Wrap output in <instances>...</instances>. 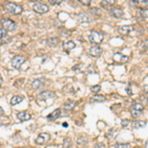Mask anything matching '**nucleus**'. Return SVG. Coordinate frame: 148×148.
<instances>
[{
  "label": "nucleus",
  "mask_w": 148,
  "mask_h": 148,
  "mask_svg": "<svg viewBox=\"0 0 148 148\" xmlns=\"http://www.w3.org/2000/svg\"><path fill=\"white\" fill-rule=\"evenodd\" d=\"M6 35H7L6 31L3 30V29H0V39H3V38H5Z\"/></svg>",
  "instance_id": "obj_30"
},
{
  "label": "nucleus",
  "mask_w": 148,
  "mask_h": 148,
  "mask_svg": "<svg viewBox=\"0 0 148 148\" xmlns=\"http://www.w3.org/2000/svg\"><path fill=\"white\" fill-rule=\"evenodd\" d=\"M132 109L135 110V111H143L144 110V107H143V105L139 104V103H133L132 104Z\"/></svg>",
  "instance_id": "obj_23"
},
{
  "label": "nucleus",
  "mask_w": 148,
  "mask_h": 148,
  "mask_svg": "<svg viewBox=\"0 0 148 148\" xmlns=\"http://www.w3.org/2000/svg\"><path fill=\"white\" fill-rule=\"evenodd\" d=\"M17 118H19L21 122H25V120H30L31 116L29 115L28 113H26V112H20V113H18Z\"/></svg>",
  "instance_id": "obj_15"
},
{
  "label": "nucleus",
  "mask_w": 148,
  "mask_h": 148,
  "mask_svg": "<svg viewBox=\"0 0 148 148\" xmlns=\"http://www.w3.org/2000/svg\"><path fill=\"white\" fill-rule=\"evenodd\" d=\"M91 91L94 92V93H98V92L101 91V86L100 85H94V86L91 87Z\"/></svg>",
  "instance_id": "obj_26"
},
{
  "label": "nucleus",
  "mask_w": 148,
  "mask_h": 148,
  "mask_svg": "<svg viewBox=\"0 0 148 148\" xmlns=\"http://www.w3.org/2000/svg\"><path fill=\"white\" fill-rule=\"evenodd\" d=\"M106 101V97L105 96H102V95H96V96H93L91 99H90V102L91 103H95V102H104Z\"/></svg>",
  "instance_id": "obj_20"
},
{
  "label": "nucleus",
  "mask_w": 148,
  "mask_h": 148,
  "mask_svg": "<svg viewBox=\"0 0 148 148\" xmlns=\"http://www.w3.org/2000/svg\"><path fill=\"white\" fill-rule=\"evenodd\" d=\"M76 46L75 42H73L72 41H67L63 42V48L64 50H71Z\"/></svg>",
  "instance_id": "obj_17"
},
{
  "label": "nucleus",
  "mask_w": 148,
  "mask_h": 148,
  "mask_svg": "<svg viewBox=\"0 0 148 148\" xmlns=\"http://www.w3.org/2000/svg\"><path fill=\"white\" fill-rule=\"evenodd\" d=\"M140 14H141V16H142L143 18H147V16H148L147 9H141V10H140Z\"/></svg>",
  "instance_id": "obj_29"
},
{
  "label": "nucleus",
  "mask_w": 148,
  "mask_h": 148,
  "mask_svg": "<svg viewBox=\"0 0 148 148\" xmlns=\"http://www.w3.org/2000/svg\"><path fill=\"white\" fill-rule=\"evenodd\" d=\"M141 112L140 111H135V110H132V112H131V115L133 118H138V116H141Z\"/></svg>",
  "instance_id": "obj_28"
},
{
  "label": "nucleus",
  "mask_w": 148,
  "mask_h": 148,
  "mask_svg": "<svg viewBox=\"0 0 148 148\" xmlns=\"http://www.w3.org/2000/svg\"><path fill=\"white\" fill-rule=\"evenodd\" d=\"M113 59H114V61L118 62V63H124V62H126L127 60H128V57L122 54V53L116 52L114 54Z\"/></svg>",
  "instance_id": "obj_7"
},
{
  "label": "nucleus",
  "mask_w": 148,
  "mask_h": 148,
  "mask_svg": "<svg viewBox=\"0 0 148 148\" xmlns=\"http://www.w3.org/2000/svg\"><path fill=\"white\" fill-rule=\"evenodd\" d=\"M128 147L129 145L127 143H118L115 146V148H128Z\"/></svg>",
  "instance_id": "obj_27"
},
{
  "label": "nucleus",
  "mask_w": 148,
  "mask_h": 148,
  "mask_svg": "<svg viewBox=\"0 0 148 148\" xmlns=\"http://www.w3.org/2000/svg\"><path fill=\"white\" fill-rule=\"evenodd\" d=\"M146 125V122H143V120H134L132 122V127L133 128H142Z\"/></svg>",
  "instance_id": "obj_19"
},
{
  "label": "nucleus",
  "mask_w": 148,
  "mask_h": 148,
  "mask_svg": "<svg viewBox=\"0 0 148 148\" xmlns=\"http://www.w3.org/2000/svg\"><path fill=\"white\" fill-rule=\"evenodd\" d=\"M1 115H3V109L0 107V116H1Z\"/></svg>",
  "instance_id": "obj_36"
},
{
  "label": "nucleus",
  "mask_w": 148,
  "mask_h": 148,
  "mask_svg": "<svg viewBox=\"0 0 148 148\" xmlns=\"http://www.w3.org/2000/svg\"><path fill=\"white\" fill-rule=\"evenodd\" d=\"M61 0H49V3L50 4H52V5H58V4H60L61 3Z\"/></svg>",
  "instance_id": "obj_32"
},
{
  "label": "nucleus",
  "mask_w": 148,
  "mask_h": 148,
  "mask_svg": "<svg viewBox=\"0 0 148 148\" xmlns=\"http://www.w3.org/2000/svg\"><path fill=\"white\" fill-rule=\"evenodd\" d=\"M5 7H6V9H7V11H9L10 13L15 14V15L21 14V13L23 12V8H22L21 6L18 5V4L12 3V2H8V3H6Z\"/></svg>",
  "instance_id": "obj_1"
},
{
  "label": "nucleus",
  "mask_w": 148,
  "mask_h": 148,
  "mask_svg": "<svg viewBox=\"0 0 148 148\" xmlns=\"http://www.w3.org/2000/svg\"><path fill=\"white\" fill-rule=\"evenodd\" d=\"M114 3H115V1H111V0H104V1L101 2V5H102V7H104V8H108V7H111Z\"/></svg>",
  "instance_id": "obj_22"
},
{
  "label": "nucleus",
  "mask_w": 148,
  "mask_h": 148,
  "mask_svg": "<svg viewBox=\"0 0 148 148\" xmlns=\"http://www.w3.org/2000/svg\"><path fill=\"white\" fill-rule=\"evenodd\" d=\"M87 142H88V140H87L86 137H80L79 139L77 140V145L78 146H83V145H85Z\"/></svg>",
  "instance_id": "obj_24"
},
{
  "label": "nucleus",
  "mask_w": 148,
  "mask_h": 148,
  "mask_svg": "<svg viewBox=\"0 0 148 148\" xmlns=\"http://www.w3.org/2000/svg\"><path fill=\"white\" fill-rule=\"evenodd\" d=\"M34 11H36L37 13H41V14H44V13H46L49 10L48 6L46 4H42V3H37L34 5Z\"/></svg>",
  "instance_id": "obj_6"
},
{
  "label": "nucleus",
  "mask_w": 148,
  "mask_h": 148,
  "mask_svg": "<svg viewBox=\"0 0 148 148\" xmlns=\"http://www.w3.org/2000/svg\"><path fill=\"white\" fill-rule=\"evenodd\" d=\"M89 40H90L91 42H94L97 46L98 44H101L104 40V35L100 32H97V31H92L90 36H89Z\"/></svg>",
  "instance_id": "obj_2"
},
{
  "label": "nucleus",
  "mask_w": 148,
  "mask_h": 148,
  "mask_svg": "<svg viewBox=\"0 0 148 148\" xmlns=\"http://www.w3.org/2000/svg\"><path fill=\"white\" fill-rule=\"evenodd\" d=\"M145 92L147 93V85H145Z\"/></svg>",
  "instance_id": "obj_37"
},
{
  "label": "nucleus",
  "mask_w": 148,
  "mask_h": 148,
  "mask_svg": "<svg viewBox=\"0 0 148 148\" xmlns=\"http://www.w3.org/2000/svg\"><path fill=\"white\" fill-rule=\"evenodd\" d=\"M74 106H75V103L73 102V101H67L65 104L63 105V108L65 110H68V111H70V110H72Z\"/></svg>",
  "instance_id": "obj_21"
},
{
  "label": "nucleus",
  "mask_w": 148,
  "mask_h": 148,
  "mask_svg": "<svg viewBox=\"0 0 148 148\" xmlns=\"http://www.w3.org/2000/svg\"><path fill=\"white\" fill-rule=\"evenodd\" d=\"M54 97V94L50 91H44L41 94H39V98L40 100H48V99H51Z\"/></svg>",
  "instance_id": "obj_9"
},
{
  "label": "nucleus",
  "mask_w": 148,
  "mask_h": 148,
  "mask_svg": "<svg viewBox=\"0 0 148 148\" xmlns=\"http://www.w3.org/2000/svg\"><path fill=\"white\" fill-rule=\"evenodd\" d=\"M1 82H2V76L0 75V83H1Z\"/></svg>",
  "instance_id": "obj_39"
},
{
  "label": "nucleus",
  "mask_w": 148,
  "mask_h": 148,
  "mask_svg": "<svg viewBox=\"0 0 148 148\" xmlns=\"http://www.w3.org/2000/svg\"><path fill=\"white\" fill-rule=\"evenodd\" d=\"M67 125H68V124H67L66 122H64V123H63V126H67Z\"/></svg>",
  "instance_id": "obj_38"
},
{
  "label": "nucleus",
  "mask_w": 148,
  "mask_h": 148,
  "mask_svg": "<svg viewBox=\"0 0 148 148\" xmlns=\"http://www.w3.org/2000/svg\"><path fill=\"white\" fill-rule=\"evenodd\" d=\"M60 115H61V110L57 109V110H54L51 114H49L48 116V118L49 120H57Z\"/></svg>",
  "instance_id": "obj_12"
},
{
  "label": "nucleus",
  "mask_w": 148,
  "mask_h": 148,
  "mask_svg": "<svg viewBox=\"0 0 148 148\" xmlns=\"http://www.w3.org/2000/svg\"><path fill=\"white\" fill-rule=\"evenodd\" d=\"M133 30V26L131 25H125V26H122L120 29H118V32H120L122 35H127L128 33H131V31Z\"/></svg>",
  "instance_id": "obj_11"
},
{
  "label": "nucleus",
  "mask_w": 148,
  "mask_h": 148,
  "mask_svg": "<svg viewBox=\"0 0 148 148\" xmlns=\"http://www.w3.org/2000/svg\"><path fill=\"white\" fill-rule=\"evenodd\" d=\"M26 60V58L23 55H16L11 59V65H12L14 68H20L22 64L24 63V61Z\"/></svg>",
  "instance_id": "obj_4"
},
{
  "label": "nucleus",
  "mask_w": 148,
  "mask_h": 148,
  "mask_svg": "<svg viewBox=\"0 0 148 148\" xmlns=\"http://www.w3.org/2000/svg\"><path fill=\"white\" fill-rule=\"evenodd\" d=\"M102 52H103V49L101 46H94L89 49V54L93 57H100V55L102 54Z\"/></svg>",
  "instance_id": "obj_8"
},
{
  "label": "nucleus",
  "mask_w": 148,
  "mask_h": 148,
  "mask_svg": "<svg viewBox=\"0 0 148 148\" xmlns=\"http://www.w3.org/2000/svg\"><path fill=\"white\" fill-rule=\"evenodd\" d=\"M50 139V136L48 133H41L36 139V143L39 145H44L48 143V141Z\"/></svg>",
  "instance_id": "obj_5"
},
{
  "label": "nucleus",
  "mask_w": 148,
  "mask_h": 148,
  "mask_svg": "<svg viewBox=\"0 0 148 148\" xmlns=\"http://www.w3.org/2000/svg\"><path fill=\"white\" fill-rule=\"evenodd\" d=\"M128 120H122V126H123V127H124V126H126V125L127 124H128Z\"/></svg>",
  "instance_id": "obj_35"
},
{
  "label": "nucleus",
  "mask_w": 148,
  "mask_h": 148,
  "mask_svg": "<svg viewBox=\"0 0 148 148\" xmlns=\"http://www.w3.org/2000/svg\"><path fill=\"white\" fill-rule=\"evenodd\" d=\"M80 3L83 4V5H86V6H89L91 4V1L90 0H80Z\"/></svg>",
  "instance_id": "obj_31"
},
{
  "label": "nucleus",
  "mask_w": 148,
  "mask_h": 148,
  "mask_svg": "<svg viewBox=\"0 0 148 148\" xmlns=\"http://www.w3.org/2000/svg\"><path fill=\"white\" fill-rule=\"evenodd\" d=\"M91 12L94 13V14H98V15L101 14L100 9H98V8H92V9H91Z\"/></svg>",
  "instance_id": "obj_33"
},
{
  "label": "nucleus",
  "mask_w": 148,
  "mask_h": 148,
  "mask_svg": "<svg viewBox=\"0 0 148 148\" xmlns=\"http://www.w3.org/2000/svg\"><path fill=\"white\" fill-rule=\"evenodd\" d=\"M110 13H111L112 16L115 17V18H122V15H123V11H122V9H120V8H113V9H111Z\"/></svg>",
  "instance_id": "obj_10"
},
{
  "label": "nucleus",
  "mask_w": 148,
  "mask_h": 148,
  "mask_svg": "<svg viewBox=\"0 0 148 148\" xmlns=\"http://www.w3.org/2000/svg\"><path fill=\"white\" fill-rule=\"evenodd\" d=\"M44 85V83L42 79H36V80H34L32 83V87L34 89H36V90H38V89H40V88H42Z\"/></svg>",
  "instance_id": "obj_13"
},
{
  "label": "nucleus",
  "mask_w": 148,
  "mask_h": 148,
  "mask_svg": "<svg viewBox=\"0 0 148 148\" xmlns=\"http://www.w3.org/2000/svg\"><path fill=\"white\" fill-rule=\"evenodd\" d=\"M77 19H78V21L81 22V23H83V22H90L92 20L87 13H81V14H79L77 16Z\"/></svg>",
  "instance_id": "obj_14"
},
{
  "label": "nucleus",
  "mask_w": 148,
  "mask_h": 148,
  "mask_svg": "<svg viewBox=\"0 0 148 148\" xmlns=\"http://www.w3.org/2000/svg\"><path fill=\"white\" fill-rule=\"evenodd\" d=\"M71 145H72V141H71L70 138H65V140H64V147L70 148Z\"/></svg>",
  "instance_id": "obj_25"
},
{
  "label": "nucleus",
  "mask_w": 148,
  "mask_h": 148,
  "mask_svg": "<svg viewBox=\"0 0 148 148\" xmlns=\"http://www.w3.org/2000/svg\"><path fill=\"white\" fill-rule=\"evenodd\" d=\"M95 148H107V147L104 143H97V144L95 145Z\"/></svg>",
  "instance_id": "obj_34"
},
{
  "label": "nucleus",
  "mask_w": 148,
  "mask_h": 148,
  "mask_svg": "<svg viewBox=\"0 0 148 148\" xmlns=\"http://www.w3.org/2000/svg\"><path fill=\"white\" fill-rule=\"evenodd\" d=\"M23 96L21 95H16V96H13L12 99H11V105L12 106H15V105L19 104V103H21L22 101H23Z\"/></svg>",
  "instance_id": "obj_18"
},
{
  "label": "nucleus",
  "mask_w": 148,
  "mask_h": 148,
  "mask_svg": "<svg viewBox=\"0 0 148 148\" xmlns=\"http://www.w3.org/2000/svg\"><path fill=\"white\" fill-rule=\"evenodd\" d=\"M46 44L50 48H54V46H57L59 44V39L58 38H49L48 41H46Z\"/></svg>",
  "instance_id": "obj_16"
},
{
  "label": "nucleus",
  "mask_w": 148,
  "mask_h": 148,
  "mask_svg": "<svg viewBox=\"0 0 148 148\" xmlns=\"http://www.w3.org/2000/svg\"><path fill=\"white\" fill-rule=\"evenodd\" d=\"M2 27H3V30L5 31H14L17 28V25L12 20L5 19L2 20Z\"/></svg>",
  "instance_id": "obj_3"
}]
</instances>
